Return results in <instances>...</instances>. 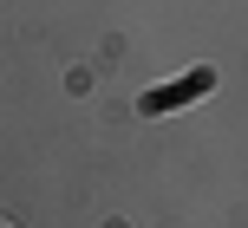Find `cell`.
I'll return each instance as SVG.
<instances>
[{
	"label": "cell",
	"mask_w": 248,
	"mask_h": 228,
	"mask_svg": "<svg viewBox=\"0 0 248 228\" xmlns=\"http://www.w3.org/2000/svg\"><path fill=\"white\" fill-rule=\"evenodd\" d=\"M209 85H216V72H189L183 85H170V91H163V85L144 91V111H150V117H157V111H183V98H202Z\"/></svg>",
	"instance_id": "6da1fadb"
},
{
	"label": "cell",
	"mask_w": 248,
	"mask_h": 228,
	"mask_svg": "<svg viewBox=\"0 0 248 228\" xmlns=\"http://www.w3.org/2000/svg\"><path fill=\"white\" fill-rule=\"evenodd\" d=\"M0 228H13V222H7V215H0Z\"/></svg>",
	"instance_id": "7a4b0ae2"
}]
</instances>
